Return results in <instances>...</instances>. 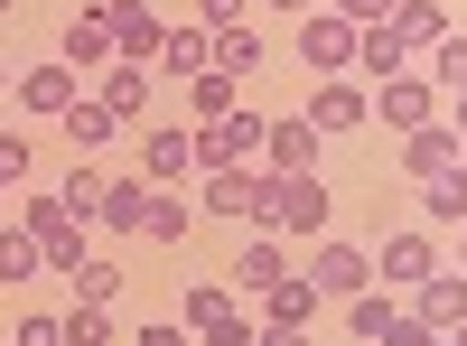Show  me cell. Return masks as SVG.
Here are the masks:
<instances>
[{"mask_svg": "<svg viewBox=\"0 0 467 346\" xmlns=\"http://www.w3.org/2000/svg\"><path fill=\"white\" fill-rule=\"evenodd\" d=\"M103 187H112L103 169H85V160H75V169H66V187H57V206H66L75 225H85V215H103Z\"/></svg>", "mask_w": 467, "mask_h": 346, "instance_id": "obj_29", "label": "cell"}, {"mask_svg": "<svg viewBox=\"0 0 467 346\" xmlns=\"http://www.w3.org/2000/svg\"><path fill=\"white\" fill-rule=\"evenodd\" d=\"M37 272H47V253H37V235H28V225H0V281H37Z\"/></svg>", "mask_w": 467, "mask_h": 346, "instance_id": "obj_22", "label": "cell"}, {"mask_svg": "<svg viewBox=\"0 0 467 346\" xmlns=\"http://www.w3.org/2000/svg\"><path fill=\"white\" fill-rule=\"evenodd\" d=\"M271 281H290V244H281V235H253V244H244V262H234V290L262 299Z\"/></svg>", "mask_w": 467, "mask_h": 346, "instance_id": "obj_14", "label": "cell"}, {"mask_svg": "<svg viewBox=\"0 0 467 346\" xmlns=\"http://www.w3.org/2000/svg\"><path fill=\"white\" fill-rule=\"evenodd\" d=\"M356 37H365L356 19H337V10H308V19H299V57L318 66V75H346V66H356Z\"/></svg>", "mask_w": 467, "mask_h": 346, "instance_id": "obj_7", "label": "cell"}, {"mask_svg": "<svg viewBox=\"0 0 467 346\" xmlns=\"http://www.w3.org/2000/svg\"><path fill=\"white\" fill-rule=\"evenodd\" d=\"M206 66H215V37H206V28H169V37H160V75H178V85H197Z\"/></svg>", "mask_w": 467, "mask_h": 346, "instance_id": "obj_18", "label": "cell"}, {"mask_svg": "<svg viewBox=\"0 0 467 346\" xmlns=\"http://www.w3.org/2000/svg\"><path fill=\"white\" fill-rule=\"evenodd\" d=\"M244 10H253V0H197V19H206V37H215V28H244Z\"/></svg>", "mask_w": 467, "mask_h": 346, "instance_id": "obj_37", "label": "cell"}, {"mask_svg": "<svg viewBox=\"0 0 467 346\" xmlns=\"http://www.w3.org/2000/svg\"><path fill=\"white\" fill-rule=\"evenodd\" d=\"M356 66L374 75V85H393V75H411V47H402L393 28H365V37H356Z\"/></svg>", "mask_w": 467, "mask_h": 346, "instance_id": "obj_21", "label": "cell"}, {"mask_svg": "<svg viewBox=\"0 0 467 346\" xmlns=\"http://www.w3.org/2000/svg\"><path fill=\"white\" fill-rule=\"evenodd\" d=\"M178 319H187V337H197V346H253V309H244V290L197 281V290L178 299Z\"/></svg>", "mask_w": 467, "mask_h": 346, "instance_id": "obj_1", "label": "cell"}, {"mask_svg": "<svg viewBox=\"0 0 467 346\" xmlns=\"http://www.w3.org/2000/svg\"><path fill=\"white\" fill-rule=\"evenodd\" d=\"M299 281L318 290V299H356V290H374V253L318 235V244H308V262H299Z\"/></svg>", "mask_w": 467, "mask_h": 346, "instance_id": "obj_3", "label": "cell"}, {"mask_svg": "<svg viewBox=\"0 0 467 346\" xmlns=\"http://www.w3.org/2000/svg\"><path fill=\"white\" fill-rule=\"evenodd\" d=\"M374 346H440V328H420V319H411V299H402V309L383 319V337H374Z\"/></svg>", "mask_w": 467, "mask_h": 346, "instance_id": "obj_33", "label": "cell"}, {"mask_svg": "<svg viewBox=\"0 0 467 346\" xmlns=\"http://www.w3.org/2000/svg\"><path fill=\"white\" fill-rule=\"evenodd\" d=\"M187 103H197V122H215V112H234V75H197V85H187Z\"/></svg>", "mask_w": 467, "mask_h": 346, "instance_id": "obj_32", "label": "cell"}, {"mask_svg": "<svg viewBox=\"0 0 467 346\" xmlns=\"http://www.w3.org/2000/svg\"><path fill=\"white\" fill-rule=\"evenodd\" d=\"M10 94H19L28 112H57V122H66V103L85 94V85H75V75H66V66L47 57V66H28V75H10Z\"/></svg>", "mask_w": 467, "mask_h": 346, "instance_id": "obj_15", "label": "cell"}, {"mask_svg": "<svg viewBox=\"0 0 467 346\" xmlns=\"http://www.w3.org/2000/svg\"><path fill=\"white\" fill-rule=\"evenodd\" d=\"M365 112H374V94H365V85H346V75H318V94H308L299 122L318 131V141H346V131H365Z\"/></svg>", "mask_w": 467, "mask_h": 346, "instance_id": "obj_4", "label": "cell"}, {"mask_svg": "<svg viewBox=\"0 0 467 346\" xmlns=\"http://www.w3.org/2000/svg\"><path fill=\"white\" fill-rule=\"evenodd\" d=\"M197 206L253 225V206H262V169H206V178H197Z\"/></svg>", "mask_w": 467, "mask_h": 346, "instance_id": "obj_12", "label": "cell"}, {"mask_svg": "<svg viewBox=\"0 0 467 346\" xmlns=\"http://www.w3.org/2000/svg\"><path fill=\"white\" fill-rule=\"evenodd\" d=\"M440 112H449V131H458V141H467V94H449V103H440Z\"/></svg>", "mask_w": 467, "mask_h": 346, "instance_id": "obj_41", "label": "cell"}, {"mask_svg": "<svg viewBox=\"0 0 467 346\" xmlns=\"http://www.w3.org/2000/svg\"><path fill=\"white\" fill-rule=\"evenodd\" d=\"M187 169H197V131H150L140 178H150V187H169V178H187Z\"/></svg>", "mask_w": 467, "mask_h": 346, "instance_id": "obj_16", "label": "cell"}, {"mask_svg": "<svg viewBox=\"0 0 467 346\" xmlns=\"http://www.w3.org/2000/svg\"><path fill=\"white\" fill-rule=\"evenodd\" d=\"M0 197H10V187H0Z\"/></svg>", "mask_w": 467, "mask_h": 346, "instance_id": "obj_47", "label": "cell"}, {"mask_svg": "<svg viewBox=\"0 0 467 346\" xmlns=\"http://www.w3.org/2000/svg\"><path fill=\"white\" fill-rule=\"evenodd\" d=\"M458 150H467V141H458L449 122H420V131H402V169H411V178H449Z\"/></svg>", "mask_w": 467, "mask_h": 346, "instance_id": "obj_13", "label": "cell"}, {"mask_svg": "<svg viewBox=\"0 0 467 346\" xmlns=\"http://www.w3.org/2000/svg\"><path fill=\"white\" fill-rule=\"evenodd\" d=\"M0 19H10V0H0Z\"/></svg>", "mask_w": 467, "mask_h": 346, "instance_id": "obj_45", "label": "cell"}, {"mask_svg": "<svg viewBox=\"0 0 467 346\" xmlns=\"http://www.w3.org/2000/svg\"><path fill=\"white\" fill-rule=\"evenodd\" d=\"M458 178H467V150H458Z\"/></svg>", "mask_w": 467, "mask_h": 346, "instance_id": "obj_44", "label": "cell"}, {"mask_svg": "<svg viewBox=\"0 0 467 346\" xmlns=\"http://www.w3.org/2000/svg\"><path fill=\"white\" fill-rule=\"evenodd\" d=\"M420 225H467V178H420Z\"/></svg>", "mask_w": 467, "mask_h": 346, "instance_id": "obj_26", "label": "cell"}, {"mask_svg": "<svg viewBox=\"0 0 467 346\" xmlns=\"http://www.w3.org/2000/svg\"><path fill=\"white\" fill-rule=\"evenodd\" d=\"M66 346H112V309L75 299V309H66Z\"/></svg>", "mask_w": 467, "mask_h": 346, "instance_id": "obj_31", "label": "cell"}, {"mask_svg": "<svg viewBox=\"0 0 467 346\" xmlns=\"http://www.w3.org/2000/svg\"><path fill=\"white\" fill-rule=\"evenodd\" d=\"M262 10H281V19H308V10H327V0H262Z\"/></svg>", "mask_w": 467, "mask_h": 346, "instance_id": "obj_39", "label": "cell"}, {"mask_svg": "<svg viewBox=\"0 0 467 346\" xmlns=\"http://www.w3.org/2000/svg\"><path fill=\"white\" fill-rule=\"evenodd\" d=\"M75 299L112 309V299H122V262H112V253H85V262H75Z\"/></svg>", "mask_w": 467, "mask_h": 346, "instance_id": "obj_27", "label": "cell"}, {"mask_svg": "<svg viewBox=\"0 0 467 346\" xmlns=\"http://www.w3.org/2000/svg\"><path fill=\"white\" fill-rule=\"evenodd\" d=\"M374 122H383V131H420V122H440L431 75H393V85H374Z\"/></svg>", "mask_w": 467, "mask_h": 346, "instance_id": "obj_8", "label": "cell"}, {"mask_svg": "<svg viewBox=\"0 0 467 346\" xmlns=\"http://www.w3.org/2000/svg\"><path fill=\"white\" fill-rule=\"evenodd\" d=\"M112 131H122V122H112L94 94H75V103H66V141H75V160H85V150H103Z\"/></svg>", "mask_w": 467, "mask_h": 346, "instance_id": "obj_24", "label": "cell"}, {"mask_svg": "<svg viewBox=\"0 0 467 346\" xmlns=\"http://www.w3.org/2000/svg\"><path fill=\"white\" fill-rule=\"evenodd\" d=\"M94 10H103V28H112V57H122V66H160V19H150V0H94Z\"/></svg>", "mask_w": 467, "mask_h": 346, "instance_id": "obj_5", "label": "cell"}, {"mask_svg": "<svg viewBox=\"0 0 467 346\" xmlns=\"http://www.w3.org/2000/svg\"><path fill=\"white\" fill-rule=\"evenodd\" d=\"M262 57H271V47H262L253 28H215V75H234V85H244V75H253Z\"/></svg>", "mask_w": 467, "mask_h": 346, "instance_id": "obj_28", "label": "cell"}, {"mask_svg": "<svg viewBox=\"0 0 467 346\" xmlns=\"http://www.w3.org/2000/svg\"><path fill=\"white\" fill-rule=\"evenodd\" d=\"M10 346H66V319L37 309V319H19V337H10Z\"/></svg>", "mask_w": 467, "mask_h": 346, "instance_id": "obj_34", "label": "cell"}, {"mask_svg": "<svg viewBox=\"0 0 467 346\" xmlns=\"http://www.w3.org/2000/svg\"><path fill=\"white\" fill-rule=\"evenodd\" d=\"M308 319H318V290H308L299 272L262 290V328H308Z\"/></svg>", "mask_w": 467, "mask_h": 346, "instance_id": "obj_20", "label": "cell"}, {"mask_svg": "<svg viewBox=\"0 0 467 346\" xmlns=\"http://www.w3.org/2000/svg\"><path fill=\"white\" fill-rule=\"evenodd\" d=\"M440 346H467V328H449V337H440Z\"/></svg>", "mask_w": 467, "mask_h": 346, "instance_id": "obj_42", "label": "cell"}, {"mask_svg": "<svg viewBox=\"0 0 467 346\" xmlns=\"http://www.w3.org/2000/svg\"><path fill=\"white\" fill-rule=\"evenodd\" d=\"M262 112H215V122H197V169H262Z\"/></svg>", "mask_w": 467, "mask_h": 346, "instance_id": "obj_2", "label": "cell"}, {"mask_svg": "<svg viewBox=\"0 0 467 346\" xmlns=\"http://www.w3.org/2000/svg\"><path fill=\"white\" fill-rule=\"evenodd\" d=\"M57 66L75 75V85H85V75H112V66H122V57H112V28H103V10H85V19L66 28V47H57Z\"/></svg>", "mask_w": 467, "mask_h": 346, "instance_id": "obj_10", "label": "cell"}, {"mask_svg": "<svg viewBox=\"0 0 467 346\" xmlns=\"http://www.w3.org/2000/svg\"><path fill=\"white\" fill-rule=\"evenodd\" d=\"M458 262H467V225H458Z\"/></svg>", "mask_w": 467, "mask_h": 346, "instance_id": "obj_43", "label": "cell"}, {"mask_svg": "<svg viewBox=\"0 0 467 346\" xmlns=\"http://www.w3.org/2000/svg\"><path fill=\"white\" fill-rule=\"evenodd\" d=\"M327 10L356 19V28H383V19H393V0H327Z\"/></svg>", "mask_w": 467, "mask_h": 346, "instance_id": "obj_35", "label": "cell"}, {"mask_svg": "<svg viewBox=\"0 0 467 346\" xmlns=\"http://www.w3.org/2000/svg\"><path fill=\"white\" fill-rule=\"evenodd\" d=\"M253 346H308V328H253Z\"/></svg>", "mask_w": 467, "mask_h": 346, "instance_id": "obj_38", "label": "cell"}, {"mask_svg": "<svg viewBox=\"0 0 467 346\" xmlns=\"http://www.w3.org/2000/svg\"><path fill=\"white\" fill-rule=\"evenodd\" d=\"M402 299H411V319H420V328H440V337L467 328V272H449V262H440L420 290H402Z\"/></svg>", "mask_w": 467, "mask_h": 346, "instance_id": "obj_9", "label": "cell"}, {"mask_svg": "<svg viewBox=\"0 0 467 346\" xmlns=\"http://www.w3.org/2000/svg\"><path fill=\"white\" fill-rule=\"evenodd\" d=\"M140 215H150V178H112L103 187V225L112 235H140Z\"/></svg>", "mask_w": 467, "mask_h": 346, "instance_id": "obj_25", "label": "cell"}, {"mask_svg": "<svg viewBox=\"0 0 467 346\" xmlns=\"http://www.w3.org/2000/svg\"><path fill=\"white\" fill-rule=\"evenodd\" d=\"M94 103L112 112V122H140V112H150V66H112Z\"/></svg>", "mask_w": 467, "mask_h": 346, "instance_id": "obj_19", "label": "cell"}, {"mask_svg": "<svg viewBox=\"0 0 467 346\" xmlns=\"http://www.w3.org/2000/svg\"><path fill=\"white\" fill-rule=\"evenodd\" d=\"M374 272H383V290H393V299H402V290H420V281L440 272V244H431V225H411V235H393V244L374 253Z\"/></svg>", "mask_w": 467, "mask_h": 346, "instance_id": "obj_6", "label": "cell"}, {"mask_svg": "<svg viewBox=\"0 0 467 346\" xmlns=\"http://www.w3.org/2000/svg\"><path fill=\"white\" fill-rule=\"evenodd\" d=\"M431 94H440V103L467 94V37H440V47H431Z\"/></svg>", "mask_w": 467, "mask_h": 346, "instance_id": "obj_30", "label": "cell"}, {"mask_svg": "<svg viewBox=\"0 0 467 346\" xmlns=\"http://www.w3.org/2000/svg\"><path fill=\"white\" fill-rule=\"evenodd\" d=\"M19 178H28V141L0 131V187H19Z\"/></svg>", "mask_w": 467, "mask_h": 346, "instance_id": "obj_36", "label": "cell"}, {"mask_svg": "<svg viewBox=\"0 0 467 346\" xmlns=\"http://www.w3.org/2000/svg\"><path fill=\"white\" fill-rule=\"evenodd\" d=\"M262 169H271V178H308V169H318V131H308L299 112H290V122H271V131H262Z\"/></svg>", "mask_w": 467, "mask_h": 346, "instance_id": "obj_11", "label": "cell"}, {"mask_svg": "<svg viewBox=\"0 0 467 346\" xmlns=\"http://www.w3.org/2000/svg\"><path fill=\"white\" fill-rule=\"evenodd\" d=\"M140 346H187V328H140Z\"/></svg>", "mask_w": 467, "mask_h": 346, "instance_id": "obj_40", "label": "cell"}, {"mask_svg": "<svg viewBox=\"0 0 467 346\" xmlns=\"http://www.w3.org/2000/svg\"><path fill=\"white\" fill-rule=\"evenodd\" d=\"M383 28L420 57V47H440V37H449V10H440V0H393V19H383Z\"/></svg>", "mask_w": 467, "mask_h": 346, "instance_id": "obj_17", "label": "cell"}, {"mask_svg": "<svg viewBox=\"0 0 467 346\" xmlns=\"http://www.w3.org/2000/svg\"><path fill=\"white\" fill-rule=\"evenodd\" d=\"M187 225H197V206H187V197H169V187H150L140 235H150V244H187Z\"/></svg>", "mask_w": 467, "mask_h": 346, "instance_id": "obj_23", "label": "cell"}, {"mask_svg": "<svg viewBox=\"0 0 467 346\" xmlns=\"http://www.w3.org/2000/svg\"><path fill=\"white\" fill-rule=\"evenodd\" d=\"M0 85H10V75H0Z\"/></svg>", "mask_w": 467, "mask_h": 346, "instance_id": "obj_46", "label": "cell"}]
</instances>
